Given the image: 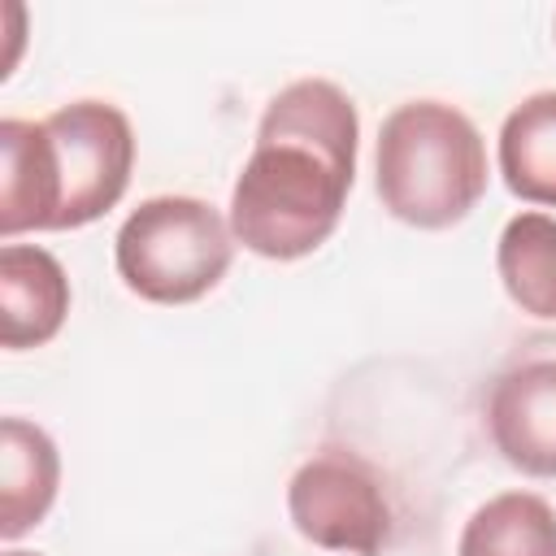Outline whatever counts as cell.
<instances>
[{
  "mask_svg": "<svg viewBox=\"0 0 556 556\" xmlns=\"http://www.w3.org/2000/svg\"><path fill=\"white\" fill-rule=\"evenodd\" d=\"M361 117L330 78L287 83L261 113L252 152L230 191L235 243L265 261L317 252L348 204L356 178Z\"/></svg>",
  "mask_w": 556,
  "mask_h": 556,
  "instance_id": "obj_1",
  "label": "cell"
},
{
  "mask_svg": "<svg viewBox=\"0 0 556 556\" xmlns=\"http://www.w3.org/2000/svg\"><path fill=\"white\" fill-rule=\"evenodd\" d=\"M135 130L117 104L74 100L39 122H0V235L78 230L130 187Z\"/></svg>",
  "mask_w": 556,
  "mask_h": 556,
  "instance_id": "obj_2",
  "label": "cell"
},
{
  "mask_svg": "<svg viewBox=\"0 0 556 556\" xmlns=\"http://www.w3.org/2000/svg\"><path fill=\"white\" fill-rule=\"evenodd\" d=\"M486 178V143L456 104L408 100L382 117L374 191L395 222L447 230L478 208Z\"/></svg>",
  "mask_w": 556,
  "mask_h": 556,
  "instance_id": "obj_3",
  "label": "cell"
},
{
  "mask_svg": "<svg viewBox=\"0 0 556 556\" xmlns=\"http://www.w3.org/2000/svg\"><path fill=\"white\" fill-rule=\"evenodd\" d=\"M230 261V222L195 195L143 200L113 239L117 278L148 304H195L226 278Z\"/></svg>",
  "mask_w": 556,
  "mask_h": 556,
  "instance_id": "obj_4",
  "label": "cell"
},
{
  "mask_svg": "<svg viewBox=\"0 0 556 556\" xmlns=\"http://www.w3.org/2000/svg\"><path fill=\"white\" fill-rule=\"evenodd\" d=\"M287 513L300 539L321 552L382 556L391 543V504L369 460L343 447L308 456L287 482Z\"/></svg>",
  "mask_w": 556,
  "mask_h": 556,
  "instance_id": "obj_5",
  "label": "cell"
},
{
  "mask_svg": "<svg viewBox=\"0 0 556 556\" xmlns=\"http://www.w3.org/2000/svg\"><path fill=\"white\" fill-rule=\"evenodd\" d=\"M486 434L526 478H556V361H521L491 382Z\"/></svg>",
  "mask_w": 556,
  "mask_h": 556,
  "instance_id": "obj_6",
  "label": "cell"
},
{
  "mask_svg": "<svg viewBox=\"0 0 556 556\" xmlns=\"http://www.w3.org/2000/svg\"><path fill=\"white\" fill-rule=\"evenodd\" d=\"M70 317V278L39 243L0 248V343L9 352L43 348Z\"/></svg>",
  "mask_w": 556,
  "mask_h": 556,
  "instance_id": "obj_7",
  "label": "cell"
},
{
  "mask_svg": "<svg viewBox=\"0 0 556 556\" xmlns=\"http://www.w3.org/2000/svg\"><path fill=\"white\" fill-rule=\"evenodd\" d=\"M61 486V452L52 434L26 417L0 421V539L39 526Z\"/></svg>",
  "mask_w": 556,
  "mask_h": 556,
  "instance_id": "obj_8",
  "label": "cell"
},
{
  "mask_svg": "<svg viewBox=\"0 0 556 556\" xmlns=\"http://www.w3.org/2000/svg\"><path fill=\"white\" fill-rule=\"evenodd\" d=\"M500 178L517 200L556 208V91H534L504 117Z\"/></svg>",
  "mask_w": 556,
  "mask_h": 556,
  "instance_id": "obj_9",
  "label": "cell"
},
{
  "mask_svg": "<svg viewBox=\"0 0 556 556\" xmlns=\"http://www.w3.org/2000/svg\"><path fill=\"white\" fill-rule=\"evenodd\" d=\"M495 269L508 300L539 317L556 321V217L547 213H517L500 230Z\"/></svg>",
  "mask_w": 556,
  "mask_h": 556,
  "instance_id": "obj_10",
  "label": "cell"
},
{
  "mask_svg": "<svg viewBox=\"0 0 556 556\" xmlns=\"http://www.w3.org/2000/svg\"><path fill=\"white\" fill-rule=\"evenodd\" d=\"M456 556H556V508L534 491H504L473 508Z\"/></svg>",
  "mask_w": 556,
  "mask_h": 556,
  "instance_id": "obj_11",
  "label": "cell"
},
{
  "mask_svg": "<svg viewBox=\"0 0 556 556\" xmlns=\"http://www.w3.org/2000/svg\"><path fill=\"white\" fill-rule=\"evenodd\" d=\"M4 556H39V552H4Z\"/></svg>",
  "mask_w": 556,
  "mask_h": 556,
  "instance_id": "obj_12",
  "label": "cell"
}]
</instances>
